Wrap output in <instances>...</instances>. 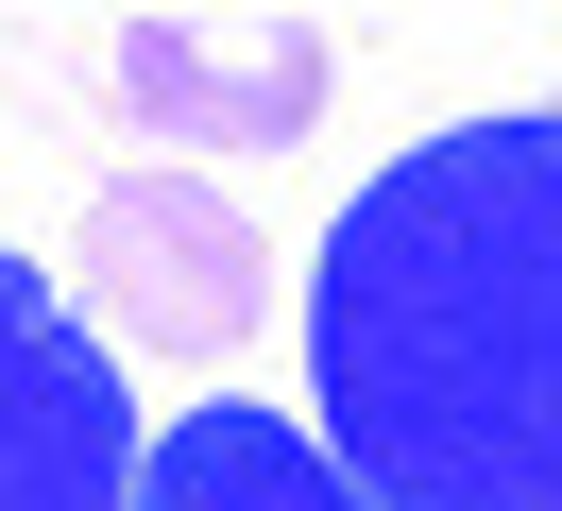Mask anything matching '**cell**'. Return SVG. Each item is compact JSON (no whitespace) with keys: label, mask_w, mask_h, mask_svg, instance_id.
Wrapping results in <instances>:
<instances>
[{"label":"cell","mask_w":562,"mask_h":511,"mask_svg":"<svg viewBox=\"0 0 562 511\" xmlns=\"http://www.w3.org/2000/svg\"><path fill=\"white\" fill-rule=\"evenodd\" d=\"M307 409L375 511H562V120L409 136L307 256Z\"/></svg>","instance_id":"1"},{"label":"cell","mask_w":562,"mask_h":511,"mask_svg":"<svg viewBox=\"0 0 562 511\" xmlns=\"http://www.w3.org/2000/svg\"><path fill=\"white\" fill-rule=\"evenodd\" d=\"M86 307H103V341H154V358H222V341H256V307H273V238H256L239 188H205V170H120L103 204H86Z\"/></svg>","instance_id":"2"},{"label":"cell","mask_w":562,"mask_h":511,"mask_svg":"<svg viewBox=\"0 0 562 511\" xmlns=\"http://www.w3.org/2000/svg\"><path fill=\"white\" fill-rule=\"evenodd\" d=\"M137 392L35 256H0V511H137Z\"/></svg>","instance_id":"3"},{"label":"cell","mask_w":562,"mask_h":511,"mask_svg":"<svg viewBox=\"0 0 562 511\" xmlns=\"http://www.w3.org/2000/svg\"><path fill=\"white\" fill-rule=\"evenodd\" d=\"M103 86L154 154H290L324 120V18H205V0H171V18L103 34Z\"/></svg>","instance_id":"4"},{"label":"cell","mask_w":562,"mask_h":511,"mask_svg":"<svg viewBox=\"0 0 562 511\" xmlns=\"http://www.w3.org/2000/svg\"><path fill=\"white\" fill-rule=\"evenodd\" d=\"M137 511H375L341 460H324V426H290V409H188V426H154L137 460Z\"/></svg>","instance_id":"5"}]
</instances>
